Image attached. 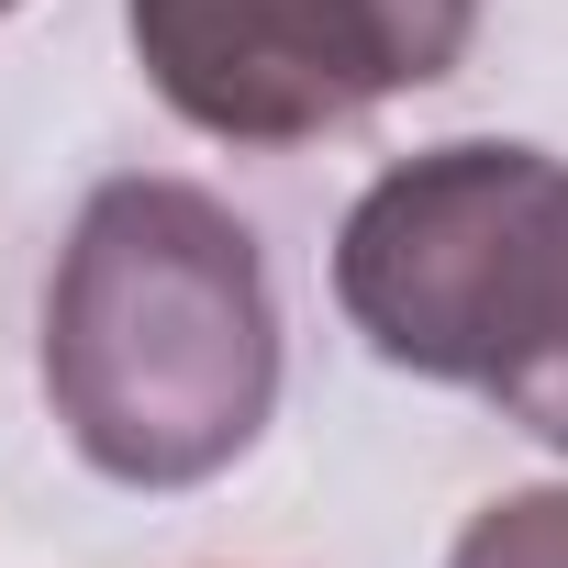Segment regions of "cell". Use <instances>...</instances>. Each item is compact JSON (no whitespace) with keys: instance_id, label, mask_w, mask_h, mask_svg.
<instances>
[{"instance_id":"1","label":"cell","mask_w":568,"mask_h":568,"mask_svg":"<svg viewBox=\"0 0 568 568\" xmlns=\"http://www.w3.org/2000/svg\"><path fill=\"white\" fill-rule=\"evenodd\" d=\"M45 402L123 490L223 479L278 413V291L190 179H101L45 278Z\"/></svg>"},{"instance_id":"2","label":"cell","mask_w":568,"mask_h":568,"mask_svg":"<svg viewBox=\"0 0 568 568\" xmlns=\"http://www.w3.org/2000/svg\"><path fill=\"white\" fill-rule=\"evenodd\" d=\"M335 302L379 368L568 446V156L457 134L379 168L335 234Z\"/></svg>"},{"instance_id":"3","label":"cell","mask_w":568,"mask_h":568,"mask_svg":"<svg viewBox=\"0 0 568 568\" xmlns=\"http://www.w3.org/2000/svg\"><path fill=\"white\" fill-rule=\"evenodd\" d=\"M145 90L212 145H313L435 90L479 0H123Z\"/></svg>"},{"instance_id":"4","label":"cell","mask_w":568,"mask_h":568,"mask_svg":"<svg viewBox=\"0 0 568 568\" xmlns=\"http://www.w3.org/2000/svg\"><path fill=\"white\" fill-rule=\"evenodd\" d=\"M446 568H568V490L546 479V490H501V501H479Z\"/></svg>"},{"instance_id":"5","label":"cell","mask_w":568,"mask_h":568,"mask_svg":"<svg viewBox=\"0 0 568 568\" xmlns=\"http://www.w3.org/2000/svg\"><path fill=\"white\" fill-rule=\"evenodd\" d=\"M0 12H23V0H0Z\"/></svg>"}]
</instances>
